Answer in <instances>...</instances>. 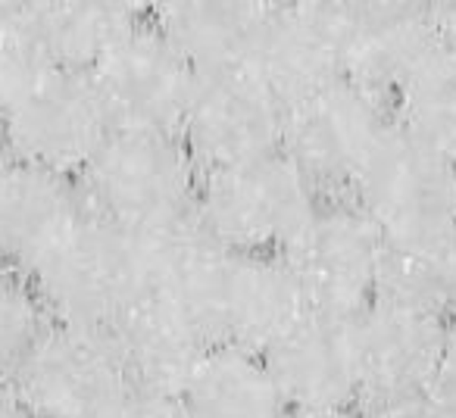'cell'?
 Here are the masks:
<instances>
[{
	"label": "cell",
	"mask_w": 456,
	"mask_h": 418,
	"mask_svg": "<svg viewBox=\"0 0 456 418\" xmlns=\"http://www.w3.org/2000/svg\"><path fill=\"white\" fill-rule=\"evenodd\" d=\"M387 109L400 132L456 163V47L435 35L391 94Z\"/></svg>",
	"instance_id": "obj_20"
},
{
	"label": "cell",
	"mask_w": 456,
	"mask_h": 418,
	"mask_svg": "<svg viewBox=\"0 0 456 418\" xmlns=\"http://www.w3.org/2000/svg\"><path fill=\"white\" fill-rule=\"evenodd\" d=\"M250 69L285 100L341 78V20L338 4H273Z\"/></svg>",
	"instance_id": "obj_16"
},
{
	"label": "cell",
	"mask_w": 456,
	"mask_h": 418,
	"mask_svg": "<svg viewBox=\"0 0 456 418\" xmlns=\"http://www.w3.org/2000/svg\"><path fill=\"white\" fill-rule=\"evenodd\" d=\"M338 20L341 78L385 103L435 41L428 4H338Z\"/></svg>",
	"instance_id": "obj_15"
},
{
	"label": "cell",
	"mask_w": 456,
	"mask_h": 418,
	"mask_svg": "<svg viewBox=\"0 0 456 418\" xmlns=\"http://www.w3.org/2000/svg\"><path fill=\"white\" fill-rule=\"evenodd\" d=\"M306 303L279 253H232L216 247L191 293L188 316L209 347L263 356L306 316Z\"/></svg>",
	"instance_id": "obj_6"
},
{
	"label": "cell",
	"mask_w": 456,
	"mask_h": 418,
	"mask_svg": "<svg viewBox=\"0 0 456 418\" xmlns=\"http://www.w3.org/2000/svg\"><path fill=\"white\" fill-rule=\"evenodd\" d=\"M10 157L78 181L110 138L97 88L88 72L47 69L7 113L0 116Z\"/></svg>",
	"instance_id": "obj_8"
},
{
	"label": "cell",
	"mask_w": 456,
	"mask_h": 418,
	"mask_svg": "<svg viewBox=\"0 0 456 418\" xmlns=\"http://www.w3.org/2000/svg\"><path fill=\"white\" fill-rule=\"evenodd\" d=\"M360 372V409L428 393L450 318L375 297L350 318Z\"/></svg>",
	"instance_id": "obj_12"
},
{
	"label": "cell",
	"mask_w": 456,
	"mask_h": 418,
	"mask_svg": "<svg viewBox=\"0 0 456 418\" xmlns=\"http://www.w3.org/2000/svg\"><path fill=\"white\" fill-rule=\"evenodd\" d=\"M197 184L200 169L175 132H110L78 175L91 216L138 237L188 225Z\"/></svg>",
	"instance_id": "obj_1"
},
{
	"label": "cell",
	"mask_w": 456,
	"mask_h": 418,
	"mask_svg": "<svg viewBox=\"0 0 456 418\" xmlns=\"http://www.w3.org/2000/svg\"><path fill=\"white\" fill-rule=\"evenodd\" d=\"M316 203L313 184L279 150L241 165L200 172L194 225L232 253H281Z\"/></svg>",
	"instance_id": "obj_4"
},
{
	"label": "cell",
	"mask_w": 456,
	"mask_h": 418,
	"mask_svg": "<svg viewBox=\"0 0 456 418\" xmlns=\"http://www.w3.org/2000/svg\"><path fill=\"white\" fill-rule=\"evenodd\" d=\"M144 13L147 7L138 4H107V0L35 4V22L47 60L60 69L78 72H88Z\"/></svg>",
	"instance_id": "obj_21"
},
{
	"label": "cell",
	"mask_w": 456,
	"mask_h": 418,
	"mask_svg": "<svg viewBox=\"0 0 456 418\" xmlns=\"http://www.w3.org/2000/svg\"><path fill=\"white\" fill-rule=\"evenodd\" d=\"M122 372L132 387L178 397L209 341L178 306L157 293H144L110 328Z\"/></svg>",
	"instance_id": "obj_17"
},
{
	"label": "cell",
	"mask_w": 456,
	"mask_h": 418,
	"mask_svg": "<svg viewBox=\"0 0 456 418\" xmlns=\"http://www.w3.org/2000/svg\"><path fill=\"white\" fill-rule=\"evenodd\" d=\"M387 128V103L338 78L288 103L281 153L319 197H347Z\"/></svg>",
	"instance_id": "obj_7"
},
{
	"label": "cell",
	"mask_w": 456,
	"mask_h": 418,
	"mask_svg": "<svg viewBox=\"0 0 456 418\" xmlns=\"http://www.w3.org/2000/svg\"><path fill=\"white\" fill-rule=\"evenodd\" d=\"M281 418H360L356 409H285Z\"/></svg>",
	"instance_id": "obj_30"
},
{
	"label": "cell",
	"mask_w": 456,
	"mask_h": 418,
	"mask_svg": "<svg viewBox=\"0 0 456 418\" xmlns=\"http://www.w3.org/2000/svg\"><path fill=\"white\" fill-rule=\"evenodd\" d=\"M273 4L260 0H172L151 7V20L197 76L250 69Z\"/></svg>",
	"instance_id": "obj_18"
},
{
	"label": "cell",
	"mask_w": 456,
	"mask_h": 418,
	"mask_svg": "<svg viewBox=\"0 0 456 418\" xmlns=\"http://www.w3.org/2000/svg\"><path fill=\"white\" fill-rule=\"evenodd\" d=\"M51 316L41 306L32 281L0 266V378H10L22 356L47 328Z\"/></svg>",
	"instance_id": "obj_23"
},
{
	"label": "cell",
	"mask_w": 456,
	"mask_h": 418,
	"mask_svg": "<svg viewBox=\"0 0 456 418\" xmlns=\"http://www.w3.org/2000/svg\"><path fill=\"white\" fill-rule=\"evenodd\" d=\"M182 418H281L288 409L256 353L209 347L178 393Z\"/></svg>",
	"instance_id": "obj_19"
},
{
	"label": "cell",
	"mask_w": 456,
	"mask_h": 418,
	"mask_svg": "<svg viewBox=\"0 0 456 418\" xmlns=\"http://www.w3.org/2000/svg\"><path fill=\"white\" fill-rule=\"evenodd\" d=\"M0 418H32L22 406L20 393L10 384V378H0Z\"/></svg>",
	"instance_id": "obj_28"
},
{
	"label": "cell",
	"mask_w": 456,
	"mask_h": 418,
	"mask_svg": "<svg viewBox=\"0 0 456 418\" xmlns=\"http://www.w3.org/2000/svg\"><path fill=\"white\" fill-rule=\"evenodd\" d=\"M85 213L78 181L10 159L0 169V266L28 278Z\"/></svg>",
	"instance_id": "obj_14"
},
{
	"label": "cell",
	"mask_w": 456,
	"mask_h": 418,
	"mask_svg": "<svg viewBox=\"0 0 456 418\" xmlns=\"http://www.w3.org/2000/svg\"><path fill=\"white\" fill-rule=\"evenodd\" d=\"M97 418H182L175 397L153 393L144 387H122L113 397V403L101 412Z\"/></svg>",
	"instance_id": "obj_24"
},
{
	"label": "cell",
	"mask_w": 456,
	"mask_h": 418,
	"mask_svg": "<svg viewBox=\"0 0 456 418\" xmlns=\"http://www.w3.org/2000/svg\"><path fill=\"white\" fill-rule=\"evenodd\" d=\"M428 397L456 418V325L453 322H450L447 341H444L441 356H437L435 374H431V384H428Z\"/></svg>",
	"instance_id": "obj_25"
},
{
	"label": "cell",
	"mask_w": 456,
	"mask_h": 418,
	"mask_svg": "<svg viewBox=\"0 0 456 418\" xmlns=\"http://www.w3.org/2000/svg\"><path fill=\"white\" fill-rule=\"evenodd\" d=\"M88 76L113 132H175L197 72L147 10Z\"/></svg>",
	"instance_id": "obj_11"
},
{
	"label": "cell",
	"mask_w": 456,
	"mask_h": 418,
	"mask_svg": "<svg viewBox=\"0 0 456 418\" xmlns=\"http://www.w3.org/2000/svg\"><path fill=\"white\" fill-rule=\"evenodd\" d=\"M431 26L441 41H447L450 47H456V0L453 4H428Z\"/></svg>",
	"instance_id": "obj_27"
},
{
	"label": "cell",
	"mask_w": 456,
	"mask_h": 418,
	"mask_svg": "<svg viewBox=\"0 0 456 418\" xmlns=\"http://www.w3.org/2000/svg\"><path fill=\"white\" fill-rule=\"evenodd\" d=\"M28 281L53 322L110 331L147 293V244L85 213Z\"/></svg>",
	"instance_id": "obj_3"
},
{
	"label": "cell",
	"mask_w": 456,
	"mask_h": 418,
	"mask_svg": "<svg viewBox=\"0 0 456 418\" xmlns=\"http://www.w3.org/2000/svg\"><path fill=\"white\" fill-rule=\"evenodd\" d=\"M347 197L387 250H437L456 237V163L394 122Z\"/></svg>",
	"instance_id": "obj_2"
},
{
	"label": "cell",
	"mask_w": 456,
	"mask_h": 418,
	"mask_svg": "<svg viewBox=\"0 0 456 418\" xmlns=\"http://www.w3.org/2000/svg\"><path fill=\"white\" fill-rule=\"evenodd\" d=\"M10 147H7V134H4V125H0V169H4V165L10 163Z\"/></svg>",
	"instance_id": "obj_31"
},
{
	"label": "cell",
	"mask_w": 456,
	"mask_h": 418,
	"mask_svg": "<svg viewBox=\"0 0 456 418\" xmlns=\"http://www.w3.org/2000/svg\"><path fill=\"white\" fill-rule=\"evenodd\" d=\"M447 318L456 325V237L447 247Z\"/></svg>",
	"instance_id": "obj_29"
},
{
	"label": "cell",
	"mask_w": 456,
	"mask_h": 418,
	"mask_svg": "<svg viewBox=\"0 0 456 418\" xmlns=\"http://www.w3.org/2000/svg\"><path fill=\"white\" fill-rule=\"evenodd\" d=\"M260 359L288 409H360L350 318L306 312Z\"/></svg>",
	"instance_id": "obj_13"
},
{
	"label": "cell",
	"mask_w": 456,
	"mask_h": 418,
	"mask_svg": "<svg viewBox=\"0 0 456 418\" xmlns=\"http://www.w3.org/2000/svg\"><path fill=\"white\" fill-rule=\"evenodd\" d=\"M285 100L254 69L194 78L175 134L200 172L228 169L281 150Z\"/></svg>",
	"instance_id": "obj_9"
},
{
	"label": "cell",
	"mask_w": 456,
	"mask_h": 418,
	"mask_svg": "<svg viewBox=\"0 0 456 418\" xmlns=\"http://www.w3.org/2000/svg\"><path fill=\"white\" fill-rule=\"evenodd\" d=\"M10 384L32 418H97L128 381L110 331L51 318Z\"/></svg>",
	"instance_id": "obj_10"
},
{
	"label": "cell",
	"mask_w": 456,
	"mask_h": 418,
	"mask_svg": "<svg viewBox=\"0 0 456 418\" xmlns=\"http://www.w3.org/2000/svg\"><path fill=\"white\" fill-rule=\"evenodd\" d=\"M385 253L387 244L350 197H319L279 256L306 309L354 318L379 293Z\"/></svg>",
	"instance_id": "obj_5"
},
{
	"label": "cell",
	"mask_w": 456,
	"mask_h": 418,
	"mask_svg": "<svg viewBox=\"0 0 456 418\" xmlns=\"http://www.w3.org/2000/svg\"><path fill=\"white\" fill-rule=\"evenodd\" d=\"M360 418H453L447 409L435 403L428 393H419V397L394 399V403H379L360 409Z\"/></svg>",
	"instance_id": "obj_26"
},
{
	"label": "cell",
	"mask_w": 456,
	"mask_h": 418,
	"mask_svg": "<svg viewBox=\"0 0 456 418\" xmlns=\"http://www.w3.org/2000/svg\"><path fill=\"white\" fill-rule=\"evenodd\" d=\"M47 69H53V63L41 44L35 4L0 0V116Z\"/></svg>",
	"instance_id": "obj_22"
}]
</instances>
